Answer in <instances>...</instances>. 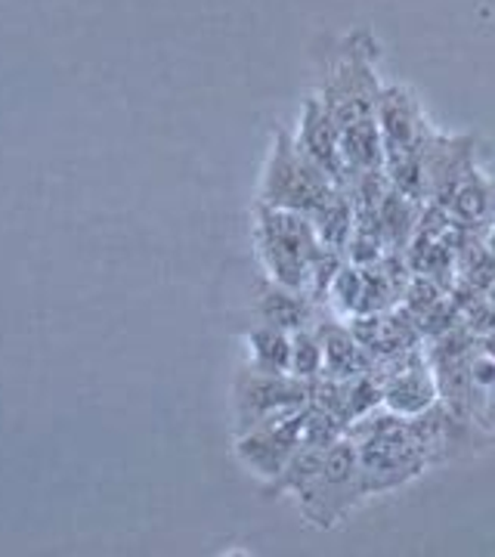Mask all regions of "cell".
Here are the masks:
<instances>
[{
	"mask_svg": "<svg viewBox=\"0 0 495 557\" xmlns=\"http://www.w3.org/2000/svg\"><path fill=\"white\" fill-rule=\"evenodd\" d=\"M347 434L357 440L359 478L366 496L391 493L396 486L416 480L431 465L409 428V418L372 412L350 424Z\"/></svg>",
	"mask_w": 495,
	"mask_h": 557,
	"instance_id": "obj_1",
	"label": "cell"
},
{
	"mask_svg": "<svg viewBox=\"0 0 495 557\" xmlns=\"http://www.w3.org/2000/svg\"><path fill=\"white\" fill-rule=\"evenodd\" d=\"M322 251L317 226L307 214L260 205V255L276 285L307 292L310 270Z\"/></svg>",
	"mask_w": 495,
	"mask_h": 557,
	"instance_id": "obj_2",
	"label": "cell"
},
{
	"mask_svg": "<svg viewBox=\"0 0 495 557\" xmlns=\"http://www.w3.org/2000/svg\"><path fill=\"white\" fill-rule=\"evenodd\" d=\"M297 498L304 518L313 520L317 527H335L344 515H350L359 498H366L359 478L357 440L350 434L335 440L325 449L319 474L297 493Z\"/></svg>",
	"mask_w": 495,
	"mask_h": 557,
	"instance_id": "obj_3",
	"label": "cell"
},
{
	"mask_svg": "<svg viewBox=\"0 0 495 557\" xmlns=\"http://www.w3.org/2000/svg\"><path fill=\"white\" fill-rule=\"evenodd\" d=\"M335 189L337 183L325 177L313 161H307L300 152H292L288 146H282L273 168H270L267 186H263V205L313 218L319 208L332 199Z\"/></svg>",
	"mask_w": 495,
	"mask_h": 557,
	"instance_id": "obj_4",
	"label": "cell"
},
{
	"mask_svg": "<svg viewBox=\"0 0 495 557\" xmlns=\"http://www.w3.org/2000/svg\"><path fill=\"white\" fill-rule=\"evenodd\" d=\"M310 403V381L295 375H267L251 369L238 379V421L242 431H251L263 421L292 416Z\"/></svg>",
	"mask_w": 495,
	"mask_h": 557,
	"instance_id": "obj_5",
	"label": "cell"
},
{
	"mask_svg": "<svg viewBox=\"0 0 495 557\" xmlns=\"http://www.w3.org/2000/svg\"><path fill=\"white\" fill-rule=\"evenodd\" d=\"M304 418H307V406L292 416L270 418L258 428L245 431V437L238 440V456L263 478H276L285 468V461L295 456V449L304 443Z\"/></svg>",
	"mask_w": 495,
	"mask_h": 557,
	"instance_id": "obj_6",
	"label": "cell"
},
{
	"mask_svg": "<svg viewBox=\"0 0 495 557\" xmlns=\"http://www.w3.org/2000/svg\"><path fill=\"white\" fill-rule=\"evenodd\" d=\"M381 384H384V406L394 416H421L424 409H431L440 399V387H436L434 369H431V359L428 357L406 366L403 372L384 379Z\"/></svg>",
	"mask_w": 495,
	"mask_h": 557,
	"instance_id": "obj_7",
	"label": "cell"
},
{
	"mask_svg": "<svg viewBox=\"0 0 495 557\" xmlns=\"http://www.w3.org/2000/svg\"><path fill=\"white\" fill-rule=\"evenodd\" d=\"M317 335L322 341V375L335 381L359 379L369 375L375 359L359 344L347 322H317Z\"/></svg>",
	"mask_w": 495,
	"mask_h": 557,
	"instance_id": "obj_8",
	"label": "cell"
},
{
	"mask_svg": "<svg viewBox=\"0 0 495 557\" xmlns=\"http://www.w3.org/2000/svg\"><path fill=\"white\" fill-rule=\"evenodd\" d=\"M300 156L313 161L325 177L344 186L347 171H344V156H341V131L335 119L322 115L317 109H310L307 124H304V137H300Z\"/></svg>",
	"mask_w": 495,
	"mask_h": 557,
	"instance_id": "obj_9",
	"label": "cell"
},
{
	"mask_svg": "<svg viewBox=\"0 0 495 557\" xmlns=\"http://www.w3.org/2000/svg\"><path fill=\"white\" fill-rule=\"evenodd\" d=\"M258 313L263 325H276L285 332H297V329H310L317 319V304L310 300L307 292H295V288H282V285H270L263 288L258 304Z\"/></svg>",
	"mask_w": 495,
	"mask_h": 557,
	"instance_id": "obj_10",
	"label": "cell"
},
{
	"mask_svg": "<svg viewBox=\"0 0 495 557\" xmlns=\"http://www.w3.org/2000/svg\"><path fill=\"white\" fill-rule=\"evenodd\" d=\"M341 156H344L347 177L369 174V171H381L384 168V139H381L375 119L359 121V124H350V127H341Z\"/></svg>",
	"mask_w": 495,
	"mask_h": 557,
	"instance_id": "obj_11",
	"label": "cell"
},
{
	"mask_svg": "<svg viewBox=\"0 0 495 557\" xmlns=\"http://www.w3.org/2000/svg\"><path fill=\"white\" fill-rule=\"evenodd\" d=\"M255 369L267 375H292V332L276 325H260L251 332Z\"/></svg>",
	"mask_w": 495,
	"mask_h": 557,
	"instance_id": "obj_12",
	"label": "cell"
},
{
	"mask_svg": "<svg viewBox=\"0 0 495 557\" xmlns=\"http://www.w3.org/2000/svg\"><path fill=\"white\" fill-rule=\"evenodd\" d=\"M322 458H325V449L322 446H313V443H300L295 449V456L285 461V468L276 474V483H273V493H282V490H292V493H300L310 480L317 478L319 468H322Z\"/></svg>",
	"mask_w": 495,
	"mask_h": 557,
	"instance_id": "obj_13",
	"label": "cell"
},
{
	"mask_svg": "<svg viewBox=\"0 0 495 557\" xmlns=\"http://www.w3.org/2000/svg\"><path fill=\"white\" fill-rule=\"evenodd\" d=\"M292 375L300 381L322 379V341L313 325L292 332Z\"/></svg>",
	"mask_w": 495,
	"mask_h": 557,
	"instance_id": "obj_14",
	"label": "cell"
},
{
	"mask_svg": "<svg viewBox=\"0 0 495 557\" xmlns=\"http://www.w3.org/2000/svg\"><path fill=\"white\" fill-rule=\"evenodd\" d=\"M480 242L486 245V251H490V255L495 258V220L493 223H486V226L480 230Z\"/></svg>",
	"mask_w": 495,
	"mask_h": 557,
	"instance_id": "obj_15",
	"label": "cell"
},
{
	"mask_svg": "<svg viewBox=\"0 0 495 557\" xmlns=\"http://www.w3.org/2000/svg\"><path fill=\"white\" fill-rule=\"evenodd\" d=\"M486 298H490L495 304V282H493V285H490V288H486Z\"/></svg>",
	"mask_w": 495,
	"mask_h": 557,
	"instance_id": "obj_16",
	"label": "cell"
}]
</instances>
